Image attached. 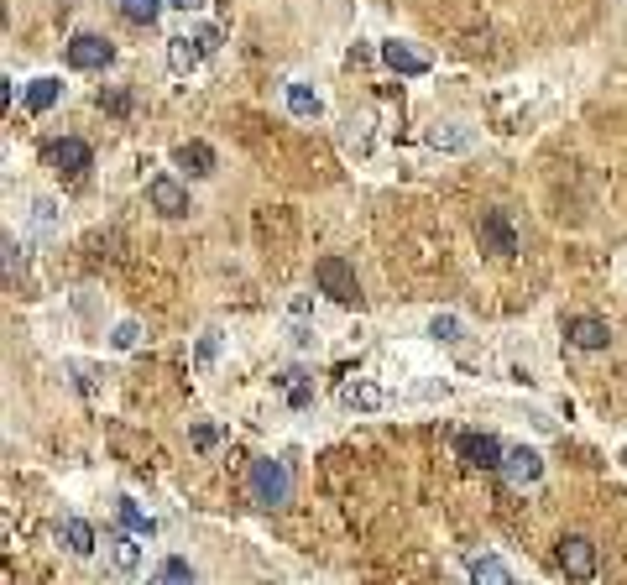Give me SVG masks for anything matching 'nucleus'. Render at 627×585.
<instances>
[{"label":"nucleus","mask_w":627,"mask_h":585,"mask_svg":"<svg viewBox=\"0 0 627 585\" xmlns=\"http://www.w3.org/2000/svg\"><path fill=\"white\" fill-rule=\"evenodd\" d=\"M539 476H544V455L533 450V444H513V450L502 455V481L507 486H539Z\"/></svg>","instance_id":"0eeeda50"},{"label":"nucleus","mask_w":627,"mask_h":585,"mask_svg":"<svg viewBox=\"0 0 627 585\" xmlns=\"http://www.w3.org/2000/svg\"><path fill=\"white\" fill-rule=\"evenodd\" d=\"M429 147H434V152H466V147H471V131L455 126V121L429 126Z\"/></svg>","instance_id":"aec40b11"},{"label":"nucleus","mask_w":627,"mask_h":585,"mask_svg":"<svg viewBox=\"0 0 627 585\" xmlns=\"http://www.w3.org/2000/svg\"><path fill=\"white\" fill-rule=\"evenodd\" d=\"M58 538H63V549L74 554V559H89V554H95V528H89L84 518H68Z\"/></svg>","instance_id":"f3484780"},{"label":"nucleus","mask_w":627,"mask_h":585,"mask_svg":"<svg viewBox=\"0 0 627 585\" xmlns=\"http://www.w3.org/2000/svg\"><path fill=\"white\" fill-rule=\"evenodd\" d=\"M262 585H277V580H262Z\"/></svg>","instance_id":"473e14b6"},{"label":"nucleus","mask_w":627,"mask_h":585,"mask_svg":"<svg viewBox=\"0 0 627 585\" xmlns=\"http://www.w3.org/2000/svg\"><path fill=\"white\" fill-rule=\"evenodd\" d=\"M53 168L63 178H84L89 168H95V152H89V142H79V136H58L53 142Z\"/></svg>","instance_id":"9b49d317"},{"label":"nucleus","mask_w":627,"mask_h":585,"mask_svg":"<svg viewBox=\"0 0 627 585\" xmlns=\"http://www.w3.org/2000/svg\"><path fill=\"white\" fill-rule=\"evenodd\" d=\"M32 220L37 225H53V199H32Z\"/></svg>","instance_id":"c756f323"},{"label":"nucleus","mask_w":627,"mask_h":585,"mask_svg":"<svg viewBox=\"0 0 627 585\" xmlns=\"http://www.w3.org/2000/svg\"><path fill=\"white\" fill-rule=\"evenodd\" d=\"M455 455L471 465V471H502L507 444L497 434H455Z\"/></svg>","instance_id":"20e7f679"},{"label":"nucleus","mask_w":627,"mask_h":585,"mask_svg":"<svg viewBox=\"0 0 627 585\" xmlns=\"http://www.w3.org/2000/svg\"><path fill=\"white\" fill-rule=\"evenodd\" d=\"M147 199H152V209H157V215H168V220L194 215V199H189V189H183L178 178H168V173L147 183Z\"/></svg>","instance_id":"1a4fd4ad"},{"label":"nucleus","mask_w":627,"mask_h":585,"mask_svg":"<svg viewBox=\"0 0 627 585\" xmlns=\"http://www.w3.org/2000/svg\"><path fill=\"white\" fill-rule=\"evenodd\" d=\"M429 340H439V345H460V340H466V324H460L455 314H434V319H429Z\"/></svg>","instance_id":"393cba45"},{"label":"nucleus","mask_w":627,"mask_h":585,"mask_svg":"<svg viewBox=\"0 0 627 585\" xmlns=\"http://www.w3.org/2000/svg\"><path fill=\"white\" fill-rule=\"evenodd\" d=\"M194 37H199V48H204V53H215V48H220V27H199Z\"/></svg>","instance_id":"c85d7f7f"},{"label":"nucleus","mask_w":627,"mask_h":585,"mask_svg":"<svg viewBox=\"0 0 627 585\" xmlns=\"http://www.w3.org/2000/svg\"><path fill=\"white\" fill-rule=\"evenodd\" d=\"M476 241H481V251L502 256V262L523 251V236H518V225H513V215H507V209H486V215L476 220Z\"/></svg>","instance_id":"7ed1b4c3"},{"label":"nucleus","mask_w":627,"mask_h":585,"mask_svg":"<svg viewBox=\"0 0 627 585\" xmlns=\"http://www.w3.org/2000/svg\"><path fill=\"white\" fill-rule=\"evenodd\" d=\"M340 403L356 408V413H377L387 403V392L377 382H366V377H351V382H340Z\"/></svg>","instance_id":"f8f14e48"},{"label":"nucleus","mask_w":627,"mask_h":585,"mask_svg":"<svg viewBox=\"0 0 627 585\" xmlns=\"http://www.w3.org/2000/svg\"><path fill=\"white\" fill-rule=\"evenodd\" d=\"M215 356H220V330H204V335H199V350H194V366L209 371V366H215Z\"/></svg>","instance_id":"bb28decb"},{"label":"nucleus","mask_w":627,"mask_h":585,"mask_svg":"<svg viewBox=\"0 0 627 585\" xmlns=\"http://www.w3.org/2000/svg\"><path fill=\"white\" fill-rule=\"evenodd\" d=\"M173 162H178L189 178H209V173H215V147H209V142H183V147L173 152Z\"/></svg>","instance_id":"4468645a"},{"label":"nucleus","mask_w":627,"mask_h":585,"mask_svg":"<svg viewBox=\"0 0 627 585\" xmlns=\"http://www.w3.org/2000/svg\"><path fill=\"white\" fill-rule=\"evenodd\" d=\"M115 512H121L126 533H142V538H152V533H157V518H152V512H142V507H136L131 497H121V502H115Z\"/></svg>","instance_id":"b1692460"},{"label":"nucleus","mask_w":627,"mask_h":585,"mask_svg":"<svg viewBox=\"0 0 627 585\" xmlns=\"http://www.w3.org/2000/svg\"><path fill=\"white\" fill-rule=\"evenodd\" d=\"M105 565H110V575L142 570V533H110L105 538Z\"/></svg>","instance_id":"9d476101"},{"label":"nucleus","mask_w":627,"mask_h":585,"mask_svg":"<svg viewBox=\"0 0 627 585\" xmlns=\"http://www.w3.org/2000/svg\"><path fill=\"white\" fill-rule=\"evenodd\" d=\"M382 63L392 74H429V58L418 48H408V42H382Z\"/></svg>","instance_id":"2eb2a0df"},{"label":"nucleus","mask_w":627,"mask_h":585,"mask_svg":"<svg viewBox=\"0 0 627 585\" xmlns=\"http://www.w3.org/2000/svg\"><path fill=\"white\" fill-rule=\"evenodd\" d=\"M147 585H194V565L189 559H178V554H168L162 565L147 575Z\"/></svg>","instance_id":"a211bd4d"},{"label":"nucleus","mask_w":627,"mask_h":585,"mask_svg":"<svg viewBox=\"0 0 627 585\" xmlns=\"http://www.w3.org/2000/svg\"><path fill=\"white\" fill-rule=\"evenodd\" d=\"M189 439H194V450H209V444H215L220 434L209 429V424H194V429H189Z\"/></svg>","instance_id":"cd10ccee"},{"label":"nucleus","mask_w":627,"mask_h":585,"mask_svg":"<svg viewBox=\"0 0 627 585\" xmlns=\"http://www.w3.org/2000/svg\"><path fill=\"white\" fill-rule=\"evenodd\" d=\"M565 340H570L575 350H591V356H596V350L612 345V324L601 319V314H570V319H565Z\"/></svg>","instance_id":"6e6552de"},{"label":"nucleus","mask_w":627,"mask_h":585,"mask_svg":"<svg viewBox=\"0 0 627 585\" xmlns=\"http://www.w3.org/2000/svg\"><path fill=\"white\" fill-rule=\"evenodd\" d=\"M115 48L110 37L100 32H74V42H68V68H79V74H95V68H110Z\"/></svg>","instance_id":"39448f33"},{"label":"nucleus","mask_w":627,"mask_h":585,"mask_svg":"<svg viewBox=\"0 0 627 585\" xmlns=\"http://www.w3.org/2000/svg\"><path fill=\"white\" fill-rule=\"evenodd\" d=\"M168 6H178V11H204L209 0H168Z\"/></svg>","instance_id":"2f4dec72"},{"label":"nucleus","mask_w":627,"mask_h":585,"mask_svg":"<svg viewBox=\"0 0 627 585\" xmlns=\"http://www.w3.org/2000/svg\"><path fill=\"white\" fill-rule=\"evenodd\" d=\"M319 110H324V100L314 95L309 84H288V115H298V121H314Z\"/></svg>","instance_id":"5701e85b"},{"label":"nucleus","mask_w":627,"mask_h":585,"mask_svg":"<svg viewBox=\"0 0 627 585\" xmlns=\"http://www.w3.org/2000/svg\"><path fill=\"white\" fill-rule=\"evenodd\" d=\"M314 283H319V293H330L335 303H345V309H356V303H361L356 267L340 262V256H319V262H314Z\"/></svg>","instance_id":"f03ea898"},{"label":"nucleus","mask_w":627,"mask_h":585,"mask_svg":"<svg viewBox=\"0 0 627 585\" xmlns=\"http://www.w3.org/2000/svg\"><path fill=\"white\" fill-rule=\"evenodd\" d=\"M466 570H471V585H518V575L507 570V559H497V554H476Z\"/></svg>","instance_id":"dca6fc26"},{"label":"nucleus","mask_w":627,"mask_h":585,"mask_svg":"<svg viewBox=\"0 0 627 585\" xmlns=\"http://www.w3.org/2000/svg\"><path fill=\"white\" fill-rule=\"evenodd\" d=\"M110 345H115V350H136V345H142V324H136V319H121V324L110 330Z\"/></svg>","instance_id":"a878e982"},{"label":"nucleus","mask_w":627,"mask_h":585,"mask_svg":"<svg viewBox=\"0 0 627 585\" xmlns=\"http://www.w3.org/2000/svg\"><path fill=\"white\" fill-rule=\"evenodd\" d=\"M204 58H209V53L199 48V37H189V32L168 37V68H173V74H194Z\"/></svg>","instance_id":"ddd939ff"},{"label":"nucleus","mask_w":627,"mask_h":585,"mask_svg":"<svg viewBox=\"0 0 627 585\" xmlns=\"http://www.w3.org/2000/svg\"><path fill=\"white\" fill-rule=\"evenodd\" d=\"M554 559H560V570L570 580H591L596 575V544H591L586 533H565L560 549H554Z\"/></svg>","instance_id":"423d86ee"},{"label":"nucleus","mask_w":627,"mask_h":585,"mask_svg":"<svg viewBox=\"0 0 627 585\" xmlns=\"http://www.w3.org/2000/svg\"><path fill=\"white\" fill-rule=\"evenodd\" d=\"M288 335H293V345H298V350H309V345H314V330H309V324H293Z\"/></svg>","instance_id":"7c9ffc66"},{"label":"nucleus","mask_w":627,"mask_h":585,"mask_svg":"<svg viewBox=\"0 0 627 585\" xmlns=\"http://www.w3.org/2000/svg\"><path fill=\"white\" fill-rule=\"evenodd\" d=\"M277 387H283L288 408H309V403H314V377H304V371H283Z\"/></svg>","instance_id":"412c9836"},{"label":"nucleus","mask_w":627,"mask_h":585,"mask_svg":"<svg viewBox=\"0 0 627 585\" xmlns=\"http://www.w3.org/2000/svg\"><path fill=\"white\" fill-rule=\"evenodd\" d=\"M162 6H168V0H115V11H121L131 27H152L162 16Z\"/></svg>","instance_id":"4be33fe9"},{"label":"nucleus","mask_w":627,"mask_h":585,"mask_svg":"<svg viewBox=\"0 0 627 585\" xmlns=\"http://www.w3.org/2000/svg\"><path fill=\"white\" fill-rule=\"evenodd\" d=\"M246 491H251V502L277 512V507H288L293 502V471H288V460H251V476H246Z\"/></svg>","instance_id":"f257e3e1"},{"label":"nucleus","mask_w":627,"mask_h":585,"mask_svg":"<svg viewBox=\"0 0 627 585\" xmlns=\"http://www.w3.org/2000/svg\"><path fill=\"white\" fill-rule=\"evenodd\" d=\"M58 100H63V84H58L53 74H42V79H32V84H27V110H37V115H42V110H53Z\"/></svg>","instance_id":"6ab92c4d"}]
</instances>
